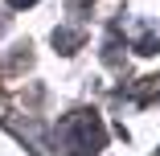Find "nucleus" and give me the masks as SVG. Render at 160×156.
<instances>
[{"label":"nucleus","mask_w":160,"mask_h":156,"mask_svg":"<svg viewBox=\"0 0 160 156\" xmlns=\"http://www.w3.org/2000/svg\"><path fill=\"white\" fill-rule=\"evenodd\" d=\"M58 140L70 156H99L107 144V132H103V119L94 111H74L58 123Z\"/></svg>","instance_id":"1"},{"label":"nucleus","mask_w":160,"mask_h":156,"mask_svg":"<svg viewBox=\"0 0 160 156\" xmlns=\"http://www.w3.org/2000/svg\"><path fill=\"white\" fill-rule=\"evenodd\" d=\"M53 41H58V45H62V53H74V45H78V41H82V37H78V33H66V29H62V33H58V37H53Z\"/></svg>","instance_id":"2"},{"label":"nucleus","mask_w":160,"mask_h":156,"mask_svg":"<svg viewBox=\"0 0 160 156\" xmlns=\"http://www.w3.org/2000/svg\"><path fill=\"white\" fill-rule=\"evenodd\" d=\"M12 8H29V4H37V0H8Z\"/></svg>","instance_id":"3"}]
</instances>
